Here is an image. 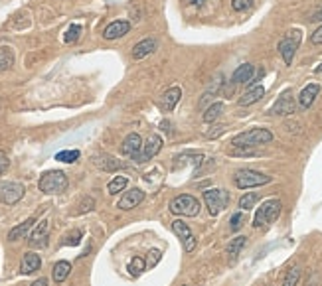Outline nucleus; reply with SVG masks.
<instances>
[{"label": "nucleus", "instance_id": "obj_40", "mask_svg": "<svg viewBox=\"0 0 322 286\" xmlns=\"http://www.w3.org/2000/svg\"><path fill=\"white\" fill-rule=\"evenodd\" d=\"M8 166H10V160H8V156H6V154L0 150V176H2V174L8 170Z\"/></svg>", "mask_w": 322, "mask_h": 286}, {"label": "nucleus", "instance_id": "obj_9", "mask_svg": "<svg viewBox=\"0 0 322 286\" xmlns=\"http://www.w3.org/2000/svg\"><path fill=\"white\" fill-rule=\"evenodd\" d=\"M271 115H279V117H289V115H293V113H297V103H295V97H293V91H285L277 101H275V105L271 107V111H269Z\"/></svg>", "mask_w": 322, "mask_h": 286}, {"label": "nucleus", "instance_id": "obj_27", "mask_svg": "<svg viewBox=\"0 0 322 286\" xmlns=\"http://www.w3.org/2000/svg\"><path fill=\"white\" fill-rule=\"evenodd\" d=\"M127 184H129V180L125 178V176H115L111 182H109V186H107V192L109 194H119V192H123L125 188H127Z\"/></svg>", "mask_w": 322, "mask_h": 286}, {"label": "nucleus", "instance_id": "obj_28", "mask_svg": "<svg viewBox=\"0 0 322 286\" xmlns=\"http://www.w3.org/2000/svg\"><path fill=\"white\" fill-rule=\"evenodd\" d=\"M172 231L182 239V241H186L188 237H192V231H190V227L184 223V221H180V219H176V221H172Z\"/></svg>", "mask_w": 322, "mask_h": 286}, {"label": "nucleus", "instance_id": "obj_6", "mask_svg": "<svg viewBox=\"0 0 322 286\" xmlns=\"http://www.w3.org/2000/svg\"><path fill=\"white\" fill-rule=\"evenodd\" d=\"M301 40H303L301 30H291V32H287L285 38L279 42V54H281V58L285 60L287 66L293 64L295 54H297V50H299V46H301Z\"/></svg>", "mask_w": 322, "mask_h": 286}, {"label": "nucleus", "instance_id": "obj_42", "mask_svg": "<svg viewBox=\"0 0 322 286\" xmlns=\"http://www.w3.org/2000/svg\"><path fill=\"white\" fill-rule=\"evenodd\" d=\"M159 261H161V253L159 251H151L149 253V267H155Z\"/></svg>", "mask_w": 322, "mask_h": 286}, {"label": "nucleus", "instance_id": "obj_7", "mask_svg": "<svg viewBox=\"0 0 322 286\" xmlns=\"http://www.w3.org/2000/svg\"><path fill=\"white\" fill-rule=\"evenodd\" d=\"M204 202L212 215H220L230 204V194L226 190H206L204 192Z\"/></svg>", "mask_w": 322, "mask_h": 286}, {"label": "nucleus", "instance_id": "obj_45", "mask_svg": "<svg viewBox=\"0 0 322 286\" xmlns=\"http://www.w3.org/2000/svg\"><path fill=\"white\" fill-rule=\"evenodd\" d=\"M200 2H202V0H192V4H200Z\"/></svg>", "mask_w": 322, "mask_h": 286}, {"label": "nucleus", "instance_id": "obj_19", "mask_svg": "<svg viewBox=\"0 0 322 286\" xmlns=\"http://www.w3.org/2000/svg\"><path fill=\"white\" fill-rule=\"evenodd\" d=\"M40 267H42V259H40V255H36V253H26L24 259H22L20 271H22L24 275H32V273H36Z\"/></svg>", "mask_w": 322, "mask_h": 286}, {"label": "nucleus", "instance_id": "obj_8", "mask_svg": "<svg viewBox=\"0 0 322 286\" xmlns=\"http://www.w3.org/2000/svg\"><path fill=\"white\" fill-rule=\"evenodd\" d=\"M26 188L18 182H0V202L6 206H14L24 198Z\"/></svg>", "mask_w": 322, "mask_h": 286}, {"label": "nucleus", "instance_id": "obj_23", "mask_svg": "<svg viewBox=\"0 0 322 286\" xmlns=\"http://www.w3.org/2000/svg\"><path fill=\"white\" fill-rule=\"evenodd\" d=\"M95 164H97L101 170H105V172H115V170H119V168H121V162H119V160H115L113 156H107V154L95 156Z\"/></svg>", "mask_w": 322, "mask_h": 286}, {"label": "nucleus", "instance_id": "obj_43", "mask_svg": "<svg viewBox=\"0 0 322 286\" xmlns=\"http://www.w3.org/2000/svg\"><path fill=\"white\" fill-rule=\"evenodd\" d=\"M311 20H313V22H321V20H322V6L317 10V12H313V14H311Z\"/></svg>", "mask_w": 322, "mask_h": 286}, {"label": "nucleus", "instance_id": "obj_22", "mask_svg": "<svg viewBox=\"0 0 322 286\" xmlns=\"http://www.w3.org/2000/svg\"><path fill=\"white\" fill-rule=\"evenodd\" d=\"M34 223H36V219H34V217H30V219H26L24 223L16 225L14 229H10V233H8V239H10V241H18V239L26 237V235H28V231H30V229L34 227Z\"/></svg>", "mask_w": 322, "mask_h": 286}, {"label": "nucleus", "instance_id": "obj_20", "mask_svg": "<svg viewBox=\"0 0 322 286\" xmlns=\"http://www.w3.org/2000/svg\"><path fill=\"white\" fill-rule=\"evenodd\" d=\"M253 73H255V68L251 66V64H242L234 75H232V83H236V85H240V83H249L251 79H253Z\"/></svg>", "mask_w": 322, "mask_h": 286}, {"label": "nucleus", "instance_id": "obj_24", "mask_svg": "<svg viewBox=\"0 0 322 286\" xmlns=\"http://www.w3.org/2000/svg\"><path fill=\"white\" fill-rule=\"evenodd\" d=\"M222 113H224V103L222 101H218V103H212L208 109H206V113H204V123H216L220 117H222Z\"/></svg>", "mask_w": 322, "mask_h": 286}, {"label": "nucleus", "instance_id": "obj_15", "mask_svg": "<svg viewBox=\"0 0 322 286\" xmlns=\"http://www.w3.org/2000/svg\"><path fill=\"white\" fill-rule=\"evenodd\" d=\"M157 46H159V42H157L155 38H145L143 42H139V44L133 48V58H135V60H143V58L151 56V54L157 50Z\"/></svg>", "mask_w": 322, "mask_h": 286}, {"label": "nucleus", "instance_id": "obj_26", "mask_svg": "<svg viewBox=\"0 0 322 286\" xmlns=\"http://www.w3.org/2000/svg\"><path fill=\"white\" fill-rule=\"evenodd\" d=\"M14 66V52L8 46H0V73L8 72Z\"/></svg>", "mask_w": 322, "mask_h": 286}, {"label": "nucleus", "instance_id": "obj_3", "mask_svg": "<svg viewBox=\"0 0 322 286\" xmlns=\"http://www.w3.org/2000/svg\"><path fill=\"white\" fill-rule=\"evenodd\" d=\"M170 214L184 215V217H196L200 214V202L190 194H182V196H178V198H174L170 202Z\"/></svg>", "mask_w": 322, "mask_h": 286}, {"label": "nucleus", "instance_id": "obj_44", "mask_svg": "<svg viewBox=\"0 0 322 286\" xmlns=\"http://www.w3.org/2000/svg\"><path fill=\"white\" fill-rule=\"evenodd\" d=\"M32 286H48V281L46 279H38L36 283H32Z\"/></svg>", "mask_w": 322, "mask_h": 286}, {"label": "nucleus", "instance_id": "obj_36", "mask_svg": "<svg viewBox=\"0 0 322 286\" xmlns=\"http://www.w3.org/2000/svg\"><path fill=\"white\" fill-rule=\"evenodd\" d=\"M95 208V200L93 198H83L80 204V210H78V214H87V212H91Z\"/></svg>", "mask_w": 322, "mask_h": 286}, {"label": "nucleus", "instance_id": "obj_37", "mask_svg": "<svg viewBox=\"0 0 322 286\" xmlns=\"http://www.w3.org/2000/svg\"><path fill=\"white\" fill-rule=\"evenodd\" d=\"M251 2H253V0H232V8H234L236 12H243V10H247V8L251 6Z\"/></svg>", "mask_w": 322, "mask_h": 286}, {"label": "nucleus", "instance_id": "obj_1", "mask_svg": "<svg viewBox=\"0 0 322 286\" xmlns=\"http://www.w3.org/2000/svg\"><path fill=\"white\" fill-rule=\"evenodd\" d=\"M273 141V133L267 131V129H251V131H245L240 133L238 137H234L232 146L234 148H255V146H261V144H269Z\"/></svg>", "mask_w": 322, "mask_h": 286}, {"label": "nucleus", "instance_id": "obj_39", "mask_svg": "<svg viewBox=\"0 0 322 286\" xmlns=\"http://www.w3.org/2000/svg\"><path fill=\"white\" fill-rule=\"evenodd\" d=\"M311 42L315 44V46H321L322 44V24L313 32V36H311Z\"/></svg>", "mask_w": 322, "mask_h": 286}, {"label": "nucleus", "instance_id": "obj_5", "mask_svg": "<svg viewBox=\"0 0 322 286\" xmlns=\"http://www.w3.org/2000/svg\"><path fill=\"white\" fill-rule=\"evenodd\" d=\"M234 182H236V186L240 190H249V188H259V186L269 184L271 182V176L261 174L257 170H240V172H236Z\"/></svg>", "mask_w": 322, "mask_h": 286}, {"label": "nucleus", "instance_id": "obj_16", "mask_svg": "<svg viewBox=\"0 0 322 286\" xmlns=\"http://www.w3.org/2000/svg\"><path fill=\"white\" fill-rule=\"evenodd\" d=\"M319 93H321V87H319L317 83L307 85V87L301 91V95H299V105H301V109H309V107L315 103V99L319 97Z\"/></svg>", "mask_w": 322, "mask_h": 286}, {"label": "nucleus", "instance_id": "obj_4", "mask_svg": "<svg viewBox=\"0 0 322 286\" xmlns=\"http://www.w3.org/2000/svg\"><path fill=\"white\" fill-rule=\"evenodd\" d=\"M281 214V202L279 200H267L263 202V206L257 210V214L253 217V227H265L277 221V217Z\"/></svg>", "mask_w": 322, "mask_h": 286}, {"label": "nucleus", "instance_id": "obj_34", "mask_svg": "<svg viewBox=\"0 0 322 286\" xmlns=\"http://www.w3.org/2000/svg\"><path fill=\"white\" fill-rule=\"evenodd\" d=\"M243 223H245V215H243V212L234 214L232 215V221H230V229H232V231H240L243 227Z\"/></svg>", "mask_w": 322, "mask_h": 286}, {"label": "nucleus", "instance_id": "obj_38", "mask_svg": "<svg viewBox=\"0 0 322 286\" xmlns=\"http://www.w3.org/2000/svg\"><path fill=\"white\" fill-rule=\"evenodd\" d=\"M226 129H228L226 125H216V127H214V131H208V133H206V137H208V139H218L220 135H224V133H226Z\"/></svg>", "mask_w": 322, "mask_h": 286}, {"label": "nucleus", "instance_id": "obj_31", "mask_svg": "<svg viewBox=\"0 0 322 286\" xmlns=\"http://www.w3.org/2000/svg\"><path fill=\"white\" fill-rule=\"evenodd\" d=\"M299 279H301V269H299V267H293V269L287 273L283 286H297L299 285Z\"/></svg>", "mask_w": 322, "mask_h": 286}, {"label": "nucleus", "instance_id": "obj_10", "mask_svg": "<svg viewBox=\"0 0 322 286\" xmlns=\"http://www.w3.org/2000/svg\"><path fill=\"white\" fill-rule=\"evenodd\" d=\"M161 148H162V139L159 135H153L147 143L143 144V150H141V154L135 158V162H147V160L155 158V156L161 152Z\"/></svg>", "mask_w": 322, "mask_h": 286}, {"label": "nucleus", "instance_id": "obj_13", "mask_svg": "<svg viewBox=\"0 0 322 286\" xmlns=\"http://www.w3.org/2000/svg\"><path fill=\"white\" fill-rule=\"evenodd\" d=\"M141 150H143V141H141V137H139L137 133H131V135L123 141V146H121V152H123L125 156H131L133 160L141 154Z\"/></svg>", "mask_w": 322, "mask_h": 286}, {"label": "nucleus", "instance_id": "obj_18", "mask_svg": "<svg viewBox=\"0 0 322 286\" xmlns=\"http://www.w3.org/2000/svg\"><path fill=\"white\" fill-rule=\"evenodd\" d=\"M180 97H182V89H180V87H170V89L162 95V109L168 111V113H172L174 107L178 105Z\"/></svg>", "mask_w": 322, "mask_h": 286}, {"label": "nucleus", "instance_id": "obj_33", "mask_svg": "<svg viewBox=\"0 0 322 286\" xmlns=\"http://www.w3.org/2000/svg\"><path fill=\"white\" fill-rule=\"evenodd\" d=\"M80 34H81V26H80V24H72V26L68 28V32H66L64 40H66L68 44H72V42H76V40L80 38Z\"/></svg>", "mask_w": 322, "mask_h": 286}, {"label": "nucleus", "instance_id": "obj_25", "mask_svg": "<svg viewBox=\"0 0 322 286\" xmlns=\"http://www.w3.org/2000/svg\"><path fill=\"white\" fill-rule=\"evenodd\" d=\"M70 273H72V265L68 263V261H60V263H56L54 265V281L56 283H64L68 277H70Z\"/></svg>", "mask_w": 322, "mask_h": 286}, {"label": "nucleus", "instance_id": "obj_14", "mask_svg": "<svg viewBox=\"0 0 322 286\" xmlns=\"http://www.w3.org/2000/svg\"><path fill=\"white\" fill-rule=\"evenodd\" d=\"M48 237H50V221H42V223H38L36 231L30 235V245L32 247H46Z\"/></svg>", "mask_w": 322, "mask_h": 286}, {"label": "nucleus", "instance_id": "obj_17", "mask_svg": "<svg viewBox=\"0 0 322 286\" xmlns=\"http://www.w3.org/2000/svg\"><path fill=\"white\" fill-rule=\"evenodd\" d=\"M263 95H265V87L263 85H253L251 89H247L240 97V105L242 107H249V105L257 103L259 99H263Z\"/></svg>", "mask_w": 322, "mask_h": 286}, {"label": "nucleus", "instance_id": "obj_30", "mask_svg": "<svg viewBox=\"0 0 322 286\" xmlns=\"http://www.w3.org/2000/svg\"><path fill=\"white\" fill-rule=\"evenodd\" d=\"M257 200H259V196L253 194V192H249V194L242 196V198H240V208H242V212H249V210L257 204Z\"/></svg>", "mask_w": 322, "mask_h": 286}, {"label": "nucleus", "instance_id": "obj_35", "mask_svg": "<svg viewBox=\"0 0 322 286\" xmlns=\"http://www.w3.org/2000/svg\"><path fill=\"white\" fill-rule=\"evenodd\" d=\"M80 243H81V231H78V229L72 231V233H68L64 237V245H72L74 247V245H80Z\"/></svg>", "mask_w": 322, "mask_h": 286}, {"label": "nucleus", "instance_id": "obj_46", "mask_svg": "<svg viewBox=\"0 0 322 286\" xmlns=\"http://www.w3.org/2000/svg\"><path fill=\"white\" fill-rule=\"evenodd\" d=\"M182 286H184V285H182Z\"/></svg>", "mask_w": 322, "mask_h": 286}, {"label": "nucleus", "instance_id": "obj_41", "mask_svg": "<svg viewBox=\"0 0 322 286\" xmlns=\"http://www.w3.org/2000/svg\"><path fill=\"white\" fill-rule=\"evenodd\" d=\"M194 249H196V237L192 235V237H188V239L184 241V251H186V253H192Z\"/></svg>", "mask_w": 322, "mask_h": 286}, {"label": "nucleus", "instance_id": "obj_21", "mask_svg": "<svg viewBox=\"0 0 322 286\" xmlns=\"http://www.w3.org/2000/svg\"><path fill=\"white\" fill-rule=\"evenodd\" d=\"M245 237H236V239H232L230 241V245H228V249H226V255H228V261H230V265H234L236 261H238V257H240V253H242V249L245 247Z\"/></svg>", "mask_w": 322, "mask_h": 286}, {"label": "nucleus", "instance_id": "obj_29", "mask_svg": "<svg viewBox=\"0 0 322 286\" xmlns=\"http://www.w3.org/2000/svg\"><path fill=\"white\" fill-rule=\"evenodd\" d=\"M80 158V150H62L56 154V160L58 162H66V164H72Z\"/></svg>", "mask_w": 322, "mask_h": 286}, {"label": "nucleus", "instance_id": "obj_11", "mask_svg": "<svg viewBox=\"0 0 322 286\" xmlns=\"http://www.w3.org/2000/svg\"><path fill=\"white\" fill-rule=\"evenodd\" d=\"M143 200H145V192H143V190H139V188H133V190H129V192H125V194H123V198L119 200L117 208H119V210H123V212H129V210L137 208V206H139Z\"/></svg>", "mask_w": 322, "mask_h": 286}, {"label": "nucleus", "instance_id": "obj_2", "mask_svg": "<svg viewBox=\"0 0 322 286\" xmlns=\"http://www.w3.org/2000/svg\"><path fill=\"white\" fill-rule=\"evenodd\" d=\"M38 188H40V192H44L48 196L64 194L68 190V178L60 170H50V172L42 174V178L38 182Z\"/></svg>", "mask_w": 322, "mask_h": 286}, {"label": "nucleus", "instance_id": "obj_32", "mask_svg": "<svg viewBox=\"0 0 322 286\" xmlns=\"http://www.w3.org/2000/svg\"><path fill=\"white\" fill-rule=\"evenodd\" d=\"M145 267H147V263H145V259H141V257H135L131 263H129V273L131 275H141L143 271H145Z\"/></svg>", "mask_w": 322, "mask_h": 286}, {"label": "nucleus", "instance_id": "obj_12", "mask_svg": "<svg viewBox=\"0 0 322 286\" xmlns=\"http://www.w3.org/2000/svg\"><path fill=\"white\" fill-rule=\"evenodd\" d=\"M129 30H131V24L127 20H115L105 28L103 38L105 40H117V38H123L125 34H129Z\"/></svg>", "mask_w": 322, "mask_h": 286}]
</instances>
